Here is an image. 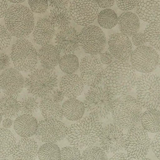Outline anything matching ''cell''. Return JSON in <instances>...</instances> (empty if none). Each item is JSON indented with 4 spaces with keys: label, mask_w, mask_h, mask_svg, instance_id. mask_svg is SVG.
I'll return each instance as SVG.
<instances>
[{
    "label": "cell",
    "mask_w": 160,
    "mask_h": 160,
    "mask_svg": "<svg viewBox=\"0 0 160 160\" xmlns=\"http://www.w3.org/2000/svg\"><path fill=\"white\" fill-rule=\"evenodd\" d=\"M135 69L126 61L116 59L104 69V86L114 96L128 94L135 86L137 78Z\"/></svg>",
    "instance_id": "6da1fadb"
},
{
    "label": "cell",
    "mask_w": 160,
    "mask_h": 160,
    "mask_svg": "<svg viewBox=\"0 0 160 160\" xmlns=\"http://www.w3.org/2000/svg\"><path fill=\"white\" fill-rule=\"evenodd\" d=\"M102 127L99 118L89 112L68 128L66 137L72 146L79 149L86 148L98 141Z\"/></svg>",
    "instance_id": "7a4b0ae2"
},
{
    "label": "cell",
    "mask_w": 160,
    "mask_h": 160,
    "mask_svg": "<svg viewBox=\"0 0 160 160\" xmlns=\"http://www.w3.org/2000/svg\"><path fill=\"white\" fill-rule=\"evenodd\" d=\"M142 112V108L131 95L127 94L114 99L111 114L114 123L122 129L138 126Z\"/></svg>",
    "instance_id": "3957f363"
},
{
    "label": "cell",
    "mask_w": 160,
    "mask_h": 160,
    "mask_svg": "<svg viewBox=\"0 0 160 160\" xmlns=\"http://www.w3.org/2000/svg\"><path fill=\"white\" fill-rule=\"evenodd\" d=\"M6 28L12 36L24 38L32 31L35 24L31 10L24 5L14 4L8 8L4 14Z\"/></svg>",
    "instance_id": "277c9868"
},
{
    "label": "cell",
    "mask_w": 160,
    "mask_h": 160,
    "mask_svg": "<svg viewBox=\"0 0 160 160\" xmlns=\"http://www.w3.org/2000/svg\"><path fill=\"white\" fill-rule=\"evenodd\" d=\"M134 87L136 98L142 108H159L160 79L158 75L152 72L143 73L137 77Z\"/></svg>",
    "instance_id": "5b68a950"
},
{
    "label": "cell",
    "mask_w": 160,
    "mask_h": 160,
    "mask_svg": "<svg viewBox=\"0 0 160 160\" xmlns=\"http://www.w3.org/2000/svg\"><path fill=\"white\" fill-rule=\"evenodd\" d=\"M58 84V76L53 69H34L24 79V87L36 98H44L50 95Z\"/></svg>",
    "instance_id": "8992f818"
},
{
    "label": "cell",
    "mask_w": 160,
    "mask_h": 160,
    "mask_svg": "<svg viewBox=\"0 0 160 160\" xmlns=\"http://www.w3.org/2000/svg\"><path fill=\"white\" fill-rule=\"evenodd\" d=\"M114 95L101 85L91 87L86 94L84 101L85 109L99 119H106L111 113Z\"/></svg>",
    "instance_id": "52a82bcc"
},
{
    "label": "cell",
    "mask_w": 160,
    "mask_h": 160,
    "mask_svg": "<svg viewBox=\"0 0 160 160\" xmlns=\"http://www.w3.org/2000/svg\"><path fill=\"white\" fill-rule=\"evenodd\" d=\"M11 60L19 71L30 72L37 66L38 51L31 41L18 38L11 48Z\"/></svg>",
    "instance_id": "ba28073f"
},
{
    "label": "cell",
    "mask_w": 160,
    "mask_h": 160,
    "mask_svg": "<svg viewBox=\"0 0 160 160\" xmlns=\"http://www.w3.org/2000/svg\"><path fill=\"white\" fill-rule=\"evenodd\" d=\"M150 145V138L142 127L138 126L129 129L124 146L128 159H144L149 152Z\"/></svg>",
    "instance_id": "9c48e42d"
},
{
    "label": "cell",
    "mask_w": 160,
    "mask_h": 160,
    "mask_svg": "<svg viewBox=\"0 0 160 160\" xmlns=\"http://www.w3.org/2000/svg\"><path fill=\"white\" fill-rule=\"evenodd\" d=\"M79 46L88 54L96 55L106 47L107 39L102 30L95 25L84 26L78 33Z\"/></svg>",
    "instance_id": "30bf717a"
},
{
    "label": "cell",
    "mask_w": 160,
    "mask_h": 160,
    "mask_svg": "<svg viewBox=\"0 0 160 160\" xmlns=\"http://www.w3.org/2000/svg\"><path fill=\"white\" fill-rule=\"evenodd\" d=\"M129 58L132 68L142 73L152 72L159 65V54L151 46L137 47L132 51Z\"/></svg>",
    "instance_id": "8fae6325"
},
{
    "label": "cell",
    "mask_w": 160,
    "mask_h": 160,
    "mask_svg": "<svg viewBox=\"0 0 160 160\" xmlns=\"http://www.w3.org/2000/svg\"><path fill=\"white\" fill-rule=\"evenodd\" d=\"M71 18L78 25L86 26L93 23L99 12L94 0H73L69 6Z\"/></svg>",
    "instance_id": "7c38bea8"
},
{
    "label": "cell",
    "mask_w": 160,
    "mask_h": 160,
    "mask_svg": "<svg viewBox=\"0 0 160 160\" xmlns=\"http://www.w3.org/2000/svg\"><path fill=\"white\" fill-rule=\"evenodd\" d=\"M67 129V126L61 120L44 119L38 122L34 135L41 142L56 143L66 137Z\"/></svg>",
    "instance_id": "4fadbf2b"
},
{
    "label": "cell",
    "mask_w": 160,
    "mask_h": 160,
    "mask_svg": "<svg viewBox=\"0 0 160 160\" xmlns=\"http://www.w3.org/2000/svg\"><path fill=\"white\" fill-rule=\"evenodd\" d=\"M125 139L122 129L115 123L102 126L98 136L101 147L107 154L121 150L124 146Z\"/></svg>",
    "instance_id": "5bb4252c"
},
{
    "label": "cell",
    "mask_w": 160,
    "mask_h": 160,
    "mask_svg": "<svg viewBox=\"0 0 160 160\" xmlns=\"http://www.w3.org/2000/svg\"><path fill=\"white\" fill-rule=\"evenodd\" d=\"M80 77L85 85L90 87L99 84L102 79L104 67L99 59L94 55H86L79 65Z\"/></svg>",
    "instance_id": "9a60e30c"
},
{
    "label": "cell",
    "mask_w": 160,
    "mask_h": 160,
    "mask_svg": "<svg viewBox=\"0 0 160 160\" xmlns=\"http://www.w3.org/2000/svg\"><path fill=\"white\" fill-rule=\"evenodd\" d=\"M24 79L16 68H8L0 74V87L5 94L17 96L22 91Z\"/></svg>",
    "instance_id": "2e32d148"
},
{
    "label": "cell",
    "mask_w": 160,
    "mask_h": 160,
    "mask_svg": "<svg viewBox=\"0 0 160 160\" xmlns=\"http://www.w3.org/2000/svg\"><path fill=\"white\" fill-rule=\"evenodd\" d=\"M108 51L116 59L127 61L132 51V42L129 37L121 32H115L109 36Z\"/></svg>",
    "instance_id": "e0dca14e"
},
{
    "label": "cell",
    "mask_w": 160,
    "mask_h": 160,
    "mask_svg": "<svg viewBox=\"0 0 160 160\" xmlns=\"http://www.w3.org/2000/svg\"><path fill=\"white\" fill-rule=\"evenodd\" d=\"M78 32L72 26H68L59 30L56 34V46L64 54L74 53L79 49Z\"/></svg>",
    "instance_id": "ac0fdd59"
},
{
    "label": "cell",
    "mask_w": 160,
    "mask_h": 160,
    "mask_svg": "<svg viewBox=\"0 0 160 160\" xmlns=\"http://www.w3.org/2000/svg\"><path fill=\"white\" fill-rule=\"evenodd\" d=\"M136 7L137 16L143 21L159 22L160 0H139Z\"/></svg>",
    "instance_id": "d6986e66"
},
{
    "label": "cell",
    "mask_w": 160,
    "mask_h": 160,
    "mask_svg": "<svg viewBox=\"0 0 160 160\" xmlns=\"http://www.w3.org/2000/svg\"><path fill=\"white\" fill-rule=\"evenodd\" d=\"M60 90L68 98H76L84 90V84L81 77L74 73L66 74L59 83Z\"/></svg>",
    "instance_id": "ffe728a7"
},
{
    "label": "cell",
    "mask_w": 160,
    "mask_h": 160,
    "mask_svg": "<svg viewBox=\"0 0 160 160\" xmlns=\"http://www.w3.org/2000/svg\"><path fill=\"white\" fill-rule=\"evenodd\" d=\"M55 34V29L49 18L39 19L32 29V38L35 43L43 46L49 43Z\"/></svg>",
    "instance_id": "44dd1931"
},
{
    "label": "cell",
    "mask_w": 160,
    "mask_h": 160,
    "mask_svg": "<svg viewBox=\"0 0 160 160\" xmlns=\"http://www.w3.org/2000/svg\"><path fill=\"white\" fill-rule=\"evenodd\" d=\"M38 143L34 139L22 138L16 142L11 156L15 159H34L38 156Z\"/></svg>",
    "instance_id": "7402d4cb"
},
{
    "label": "cell",
    "mask_w": 160,
    "mask_h": 160,
    "mask_svg": "<svg viewBox=\"0 0 160 160\" xmlns=\"http://www.w3.org/2000/svg\"><path fill=\"white\" fill-rule=\"evenodd\" d=\"M38 122L32 114H23L18 116L14 121V129L16 134L22 138L31 137L35 134Z\"/></svg>",
    "instance_id": "603a6c76"
},
{
    "label": "cell",
    "mask_w": 160,
    "mask_h": 160,
    "mask_svg": "<svg viewBox=\"0 0 160 160\" xmlns=\"http://www.w3.org/2000/svg\"><path fill=\"white\" fill-rule=\"evenodd\" d=\"M60 51L56 46L49 43L42 46L38 52V58L42 68L54 69L58 64Z\"/></svg>",
    "instance_id": "cb8c5ba5"
},
{
    "label": "cell",
    "mask_w": 160,
    "mask_h": 160,
    "mask_svg": "<svg viewBox=\"0 0 160 160\" xmlns=\"http://www.w3.org/2000/svg\"><path fill=\"white\" fill-rule=\"evenodd\" d=\"M118 28L121 33L131 36L138 31L140 27V21L138 16L131 11L122 12L118 19Z\"/></svg>",
    "instance_id": "d4e9b609"
},
{
    "label": "cell",
    "mask_w": 160,
    "mask_h": 160,
    "mask_svg": "<svg viewBox=\"0 0 160 160\" xmlns=\"http://www.w3.org/2000/svg\"><path fill=\"white\" fill-rule=\"evenodd\" d=\"M63 116L67 119L76 121L81 119L84 113V103L76 98H69L61 106Z\"/></svg>",
    "instance_id": "484cf974"
},
{
    "label": "cell",
    "mask_w": 160,
    "mask_h": 160,
    "mask_svg": "<svg viewBox=\"0 0 160 160\" xmlns=\"http://www.w3.org/2000/svg\"><path fill=\"white\" fill-rule=\"evenodd\" d=\"M39 109L44 119L62 120L63 114L60 104L50 97L44 98L39 104Z\"/></svg>",
    "instance_id": "4316f807"
},
{
    "label": "cell",
    "mask_w": 160,
    "mask_h": 160,
    "mask_svg": "<svg viewBox=\"0 0 160 160\" xmlns=\"http://www.w3.org/2000/svg\"><path fill=\"white\" fill-rule=\"evenodd\" d=\"M20 112L19 101L17 97L5 94L0 96V112L4 118L13 119Z\"/></svg>",
    "instance_id": "83f0119b"
},
{
    "label": "cell",
    "mask_w": 160,
    "mask_h": 160,
    "mask_svg": "<svg viewBox=\"0 0 160 160\" xmlns=\"http://www.w3.org/2000/svg\"><path fill=\"white\" fill-rule=\"evenodd\" d=\"M160 112L158 109L151 108L142 112L140 122L142 127L147 131L152 133L159 132Z\"/></svg>",
    "instance_id": "f1b7e54d"
},
{
    "label": "cell",
    "mask_w": 160,
    "mask_h": 160,
    "mask_svg": "<svg viewBox=\"0 0 160 160\" xmlns=\"http://www.w3.org/2000/svg\"><path fill=\"white\" fill-rule=\"evenodd\" d=\"M16 144L13 133L4 128H0V158L11 156Z\"/></svg>",
    "instance_id": "f546056e"
},
{
    "label": "cell",
    "mask_w": 160,
    "mask_h": 160,
    "mask_svg": "<svg viewBox=\"0 0 160 160\" xmlns=\"http://www.w3.org/2000/svg\"><path fill=\"white\" fill-rule=\"evenodd\" d=\"M49 19L54 27L61 30L69 26L71 18L67 7L53 8L50 11Z\"/></svg>",
    "instance_id": "4dcf8cb0"
},
{
    "label": "cell",
    "mask_w": 160,
    "mask_h": 160,
    "mask_svg": "<svg viewBox=\"0 0 160 160\" xmlns=\"http://www.w3.org/2000/svg\"><path fill=\"white\" fill-rule=\"evenodd\" d=\"M96 19L100 26L105 29H111L117 25L118 16L114 10L105 8L98 12Z\"/></svg>",
    "instance_id": "1f68e13d"
},
{
    "label": "cell",
    "mask_w": 160,
    "mask_h": 160,
    "mask_svg": "<svg viewBox=\"0 0 160 160\" xmlns=\"http://www.w3.org/2000/svg\"><path fill=\"white\" fill-rule=\"evenodd\" d=\"M146 41L156 51L159 50V36L160 26L159 22L149 23L146 27L143 32Z\"/></svg>",
    "instance_id": "d6a6232c"
},
{
    "label": "cell",
    "mask_w": 160,
    "mask_h": 160,
    "mask_svg": "<svg viewBox=\"0 0 160 160\" xmlns=\"http://www.w3.org/2000/svg\"><path fill=\"white\" fill-rule=\"evenodd\" d=\"M59 66L65 74L74 73L79 68V59L73 53H67L60 58Z\"/></svg>",
    "instance_id": "836d02e7"
},
{
    "label": "cell",
    "mask_w": 160,
    "mask_h": 160,
    "mask_svg": "<svg viewBox=\"0 0 160 160\" xmlns=\"http://www.w3.org/2000/svg\"><path fill=\"white\" fill-rule=\"evenodd\" d=\"M39 159H59L60 148L55 142H45L38 151Z\"/></svg>",
    "instance_id": "e575fe53"
},
{
    "label": "cell",
    "mask_w": 160,
    "mask_h": 160,
    "mask_svg": "<svg viewBox=\"0 0 160 160\" xmlns=\"http://www.w3.org/2000/svg\"><path fill=\"white\" fill-rule=\"evenodd\" d=\"M19 101L20 104V111L23 114L33 115L36 113L39 109V102L37 98L30 94L24 95Z\"/></svg>",
    "instance_id": "d590c367"
},
{
    "label": "cell",
    "mask_w": 160,
    "mask_h": 160,
    "mask_svg": "<svg viewBox=\"0 0 160 160\" xmlns=\"http://www.w3.org/2000/svg\"><path fill=\"white\" fill-rule=\"evenodd\" d=\"M81 159L105 160L108 159V157L106 152L101 147L91 146L86 148L81 154Z\"/></svg>",
    "instance_id": "8d00e7d4"
},
{
    "label": "cell",
    "mask_w": 160,
    "mask_h": 160,
    "mask_svg": "<svg viewBox=\"0 0 160 160\" xmlns=\"http://www.w3.org/2000/svg\"><path fill=\"white\" fill-rule=\"evenodd\" d=\"M81 154L79 149L74 146H65L60 149L61 159H79Z\"/></svg>",
    "instance_id": "74e56055"
},
{
    "label": "cell",
    "mask_w": 160,
    "mask_h": 160,
    "mask_svg": "<svg viewBox=\"0 0 160 160\" xmlns=\"http://www.w3.org/2000/svg\"><path fill=\"white\" fill-rule=\"evenodd\" d=\"M28 4L32 12L42 14L48 9L49 4L48 0H28Z\"/></svg>",
    "instance_id": "f35d334b"
},
{
    "label": "cell",
    "mask_w": 160,
    "mask_h": 160,
    "mask_svg": "<svg viewBox=\"0 0 160 160\" xmlns=\"http://www.w3.org/2000/svg\"><path fill=\"white\" fill-rule=\"evenodd\" d=\"M12 39V35L6 26L0 24V51L8 48Z\"/></svg>",
    "instance_id": "ab89813d"
},
{
    "label": "cell",
    "mask_w": 160,
    "mask_h": 160,
    "mask_svg": "<svg viewBox=\"0 0 160 160\" xmlns=\"http://www.w3.org/2000/svg\"><path fill=\"white\" fill-rule=\"evenodd\" d=\"M139 0H115L118 8L123 11H129L136 8Z\"/></svg>",
    "instance_id": "60d3db41"
},
{
    "label": "cell",
    "mask_w": 160,
    "mask_h": 160,
    "mask_svg": "<svg viewBox=\"0 0 160 160\" xmlns=\"http://www.w3.org/2000/svg\"><path fill=\"white\" fill-rule=\"evenodd\" d=\"M152 152L158 159H160V134L159 132H157L155 136L153 138L151 145Z\"/></svg>",
    "instance_id": "b9f144b4"
},
{
    "label": "cell",
    "mask_w": 160,
    "mask_h": 160,
    "mask_svg": "<svg viewBox=\"0 0 160 160\" xmlns=\"http://www.w3.org/2000/svg\"><path fill=\"white\" fill-rule=\"evenodd\" d=\"M131 41L132 44L136 47L144 46L146 43L144 34L142 32H136L131 36Z\"/></svg>",
    "instance_id": "7bdbcfd3"
},
{
    "label": "cell",
    "mask_w": 160,
    "mask_h": 160,
    "mask_svg": "<svg viewBox=\"0 0 160 160\" xmlns=\"http://www.w3.org/2000/svg\"><path fill=\"white\" fill-rule=\"evenodd\" d=\"M11 65V58L10 57L4 53L0 52V70L4 71L8 68Z\"/></svg>",
    "instance_id": "ee69618b"
},
{
    "label": "cell",
    "mask_w": 160,
    "mask_h": 160,
    "mask_svg": "<svg viewBox=\"0 0 160 160\" xmlns=\"http://www.w3.org/2000/svg\"><path fill=\"white\" fill-rule=\"evenodd\" d=\"M99 60L102 64L109 65L113 61V56L109 51H106L99 53Z\"/></svg>",
    "instance_id": "f6af8a7d"
},
{
    "label": "cell",
    "mask_w": 160,
    "mask_h": 160,
    "mask_svg": "<svg viewBox=\"0 0 160 160\" xmlns=\"http://www.w3.org/2000/svg\"><path fill=\"white\" fill-rule=\"evenodd\" d=\"M51 99H52L54 101L60 103L61 102L64 98V95L62 93V92L60 90V89H56L55 88L52 92L49 95Z\"/></svg>",
    "instance_id": "bcb514c9"
},
{
    "label": "cell",
    "mask_w": 160,
    "mask_h": 160,
    "mask_svg": "<svg viewBox=\"0 0 160 160\" xmlns=\"http://www.w3.org/2000/svg\"><path fill=\"white\" fill-rule=\"evenodd\" d=\"M48 4L52 8H65L70 3L71 0H48Z\"/></svg>",
    "instance_id": "7dc6e473"
},
{
    "label": "cell",
    "mask_w": 160,
    "mask_h": 160,
    "mask_svg": "<svg viewBox=\"0 0 160 160\" xmlns=\"http://www.w3.org/2000/svg\"><path fill=\"white\" fill-rule=\"evenodd\" d=\"M97 5L99 8L105 9V8H110L112 7L114 4L115 0H94Z\"/></svg>",
    "instance_id": "c3c4849f"
},
{
    "label": "cell",
    "mask_w": 160,
    "mask_h": 160,
    "mask_svg": "<svg viewBox=\"0 0 160 160\" xmlns=\"http://www.w3.org/2000/svg\"><path fill=\"white\" fill-rule=\"evenodd\" d=\"M127 159H128V157H127L126 153L123 152H119V151L114 152V154L110 158V159H111V160Z\"/></svg>",
    "instance_id": "681fc988"
},
{
    "label": "cell",
    "mask_w": 160,
    "mask_h": 160,
    "mask_svg": "<svg viewBox=\"0 0 160 160\" xmlns=\"http://www.w3.org/2000/svg\"><path fill=\"white\" fill-rule=\"evenodd\" d=\"M7 0H0V19L2 18L8 9Z\"/></svg>",
    "instance_id": "f907efd6"
},
{
    "label": "cell",
    "mask_w": 160,
    "mask_h": 160,
    "mask_svg": "<svg viewBox=\"0 0 160 160\" xmlns=\"http://www.w3.org/2000/svg\"><path fill=\"white\" fill-rule=\"evenodd\" d=\"M12 124H13V121L12 119L8 118H5V119H4L2 122V128H6V129H9L12 126Z\"/></svg>",
    "instance_id": "816d5d0a"
},
{
    "label": "cell",
    "mask_w": 160,
    "mask_h": 160,
    "mask_svg": "<svg viewBox=\"0 0 160 160\" xmlns=\"http://www.w3.org/2000/svg\"><path fill=\"white\" fill-rule=\"evenodd\" d=\"M13 4H20L24 2L26 0H7Z\"/></svg>",
    "instance_id": "f5cc1de1"
},
{
    "label": "cell",
    "mask_w": 160,
    "mask_h": 160,
    "mask_svg": "<svg viewBox=\"0 0 160 160\" xmlns=\"http://www.w3.org/2000/svg\"><path fill=\"white\" fill-rule=\"evenodd\" d=\"M2 114H1V112H0V123L1 122V121H2Z\"/></svg>",
    "instance_id": "db71d44e"
},
{
    "label": "cell",
    "mask_w": 160,
    "mask_h": 160,
    "mask_svg": "<svg viewBox=\"0 0 160 160\" xmlns=\"http://www.w3.org/2000/svg\"><path fill=\"white\" fill-rule=\"evenodd\" d=\"M1 87H0V96H1Z\"/></svg>",
    "instance_id": "11a10c76"
}]
</instances>
